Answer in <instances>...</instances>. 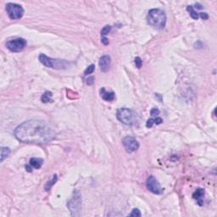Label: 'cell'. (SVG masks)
<instances>
[{
	"instance_id": "obj_1",
	"label": "cell",
	"mask_w": 217,
	"mask_h": 217,
	"mask_svg": "<svg viewBox=\"0 0 217 217\" xmlns=\"http://www.w3.org/2000/svg\"><path fill=\"white\" fill-rule=\"evenodd\" d=\"M15 136L25 143L44 144L51 142L55 132L45 121L41 120H29L19 125L15 130Z\"/></svg>"
},
{
	"instance_id": "obj_2",
	"label": "cell",
	"mask_w": 217,
	"mask_h": 217,
	"mask_svg": "<svg viewBox=\"0 0 217 217\" xmlns=\"http://www.w3.org/2000/svg\"><path fill=\"white\" fill-rule=\"evenodd\" d=\"M147 22L153 28L162 30L166 24V13L160 9H150L147 15Z\"/></svg>"
},
{
	"instance_id": "obj_3",
	"label": "cell",
	"mask_w": 217,
	"mask_h": 217,
	"mask_svg": "<svg viewBox=\"0 0 217 217\" xmlns=\"http://www.w3.org/2000/svg\"><path fill=\"white\" fill-rule=\"evenodd\" d=\"M38 60L46 67L55 70H66L70 65V62H68L67 60L52 59L50 57L45 55L44 54H41L38 56Z\"/></svg>"
},
{
	"instance_id": "obj_4",
	"label": "cell",
	"mask_w": 217,
	"mask_h": 217,
	"mask_svg": "<svg viewBox=\"0 0 217 217\" xmlns=\"http://www.w3.org/2000/svg\"><path fill=\"white\" fill-rule=\"evenodd\" d=\"M116 117L120 122H122L127 126H134L137 122L136 113L128 108L118 109L116 113Z\"/></svg>"
},
{
	"instance_id": "obj_5",
	"label": "cell",
	"mask_w": 217,
	"mask_h": 217,
	"mask_svg": "<svg viewBox=\"0 0 217 217\" xmlns=\"http://www.w3.org/2000/svg\"><path fill=\"white\" fill-rule=\"evenodd\" d=\"M67 207L72 215H79L81 209V198L78 192H74V195L67 203Z\"/></svg>"
},
{
	"instance_id": "obj_6",
	"label": "cell",
	"mask_w": 217,
	"mask_h": 217,
	"mask_svg": "<svg viewBox=\"0 0 217 217\" xmlns=\"http://www.w3.org/2000/svg\"><path fill=\"white\" fill-rule=\"evenodd\" d=\"M6 11L11 20H20L24 15V9L17 4L9 3L6 5Z\"/></svg>"
},
{
	"instance_id": "obj_7",
	"label": "cell",
	"mask_w": 217,
	"mask_h": 217,
	"mask_svg": "<svg viewBox=\"0 0 217 217\" xmlns=\"http://www.w3.org/2000/svg\"><path fill=\"white\" fill-rule=\"evenodd\" d=\"M26 40L24 38H15L13 40H10L6 43L7 48L11 52L18 53V52L22 51L26 47Z\"/></svg>"
},
{
	"instance_id": "obj_8",
	"label": "cell",
	"mask_w": 217,
	"mask_h": 217,
	"mask_svg": "<svg viewBox=\"0 0 217 217\" xmlns=\"http://www.w3.org/2000/svg\"><path fill=\"white\" fill-rule=\"evenodd\" d=\"M122 144L127 153H133L139 148V143L135 137L131 136H125L122 139Z\"/></svg>"
},
{
	"instance_id": "obj_9",
	"label": "cell",
	"mask_w": 217,
	"mask_h": 217,
	"mask_svg": "<svg viewBox=\"0 0 217 217\" xmlns=\"http://www.w3.org/2000/svg\"><path fill=\"white\" fill-rule=\"evenodd\" d=\"M146 187L148 188V190L152 192L154 194H162L164 192L163 188L160 187L159 183L157 181V179L153 176H150L148 177L147 181H146Z\"/></svg>"
},
{
	"instance_id": "obj_10",
	"label": "cell",
	"mask_w": 217,
	"mask_h": 217,
	"mask_svg": "<svg viewBox=\"0 0 217 217\" xmlns=\"http://www.w3.org/2000/svg\"><path fill=\"white\" fill-rule=\"evenodd\" d=\"M111 59L109 55H103L100 57L98 64H99V68L100 71L103 72H107L109 71V69L110 68Z\"/></svg>"
},
{
	"instance_id": "obj_11",
	"label": "cell",
	"mask_w": 217,
	"mask_h": 217,
	"mask_svg": "<svg viewBox=\"0 0 217 217\" xmlns=\"http://www.w3.org/2000/svg\"><path fill=\"white\" fill-rule=\"evenodd\" d=\"M204 190L203 188H198L192 194V198L197 201V204L202 206L204 204Z\"/></svg>"
},
{
	"instance_id": "obj_12",
	"label": "cell",
	"mask_w": 217,
	"mask_h": 217,
	"mask_svg": "<svg viewBox=\"0 0 217 217\" xmlns=\"http://www.w3.org/2000/svg\"><path fill=\"white\" fill-rule=\"evenodd\" d=\"M100 96L104 100L110 102V101H113L115 99V94L113 92H107L104 87H102L100 89Z\"/></svg>"
},
{
	"instance_id": "obj_13",
	"label": "cell",
	"mask_w": 217,
	"mask_h": 217,
	"mask_svg": "<svg viewBox=\"0 0 217 217\" xmlns=\"http://www.w3.org/2000/svg\"><path fill=\"white\" fill-rule=\"evenodd\" d=\"M43 165V159L41 158H31L30 159V166L34 169H40Z\"/></svg>"
},
{
	"instance_id": "obj_14",
	"label": "cell",
	"mask_w": 217,
	"mask_h": 217,
	"mask_svg": "<svg viewBox=\"0 0 217 217\" xmlns=\"http://www.w3.org/2000/svg\"><path fill=\"white\" fill-rule=\"evenodd\" d=\"M163 122V120L160 117H156V118H153V119H149L148 120L147 123H146V127H152L153 125H159Z\"/></svg>"
},
{
	"instance_id": "obj_15",
	"label": "cell",
	"mask_w": 217,
	"mask_h": 217,
	"mask_svg": "<svg viewBox=\"0 0 217 217\" xmlns=\"http://www.w3.org/2000/svg\"><path fill=\"white\" fill-rule=\"evenodd\" d=\"M57 180H58L57 175H54V176H53V178H52L49 182H48L46 183V185H45V187H44V189H45L46 191H49V190L51 189L52 186L57 182Z\"/></svg>"
},
{
	"instance_id": "obj_16",
	"label": "cell",
	"mask_w": 217,
	"mask_h": 217,
	"mask_svg": "<svg viewBox=\"0 0 217 217\" xmlns=\"http://www.w3.org/2000/svg\"><path fill=\"white\" fill-rule=\"evenodd\" d=\"M10 153V149L7 147H3L1 149V157H0V160L1 162L4 161L5 158H7L9 156V154Z\"/></svg>"
},
{
	"instance_id": "obj_17",
	"label": "cell",
	"mask_w": 217,
	"mask_h": 217,
	"mask_svg": "<svg viewBox=\"0 0 217 217\" xmlns=\"http://www.w3.org/2000/svg\"><path fill=\"white\" fill-rule=\"evenodd\" d=\"M41 100H42V102H43V103L51 102L52 101V93L51 92H49V91L45 92V93H44V94L42 95Z\"/></svg>"
},
{
	"instance_id": "obj_18",
	"label": "cell",
	"mask_w": 217,
	"mask_h": 217,
	"mask_svg": "<svg viewBox=\"0 0 217 217\" xmlns=\"http://www.w3.org/2000/svg\"><path fill=\"white\" fill-rule=\"evenodd\" d=\"M187 10L189 12L190 14V16H191L192 19H194V20H198L199 17V13H197V11L194 10V8L192 7V6H187Z\"/></svg>"
},
{
	"instance_id": "obj_19",
	"label": "cell",
	"mask_w": 217,
	"mask_h": 217,
	"mask_svg": "<svg viewBox=\"0 0 217 217\" xmlns=\"http://www.w3.org/2000/svg\"><path fill=\"white\" fill-rule=\"evenodd\" d=\"M111 26L107 25L104 27H103V29L101 30V38H106V35L110 31Z\"/></svg>"
},
{
	"instance_id": "obj_20",
	"label": "cell",
	"mask_w": 217,
	"mask_h": 217,
	"mask_svg": "<svg viewBox=\"0 0 217 217\" xmlns=\"http://www.w3.org/2000/svg\"><path fill=\"white\" fill-rule=\"evenodd\" d=\"M94 69H95V65H94V64H91V65H89L87 68L86 69L85 71H84V75H85V76H87V75L92 74V73L94 71Z\"/></svg>"
},
{
	"instance_id": "obj_21",
	"label": "cell",
	"mask_w": 217,
	"mask_h": 217,
	"mask_svg": "<svg viewBox=\"0 0 217 217\" xmlns=\"http://www.w3.org/2000/svg\"><path fill=\"white\" fill-rule=\"evenodd\" d=\"M128 215H129V216H141L142 215H141L140 210H139L138 209H133L132 213H130Z\"/></svg>"
},
{
	"instance_id": "obj_22",
	"label": "cell",
	"mask_w": 217,
	"mask_h": 217,
	"mask_svg": "<svg viewBox=\"0 0 217 217\" xmlns=\"http://www.w3.org/2000/svg\"><path fill=\"white\" fill-rule=\"evenodd\" d=\"M135 64H136V68L140 69L142 67V64H143V61L141 60L139 57H136L135 58Z\"/></svg>"
},
{
	"instance_id": "obj_23",
	"label": "cell",
	"mask_w": 217,
	"mask_h": 217,
	"mask_svg": "<svg viewBox=\"0 0 217 217\" xmlns=\"http://www.w3.org/2000/svg\"><path fill=\"white\" fill-rule=\"evenodd\" d=\"M159 114V110H158L157 108H153L151 111H150V115H152V116H156Z\"/></svg>"
},
{
	"instance_id": "obj_24",
	"label": "cell",
	"mask_w": 217,
	"mask_h": 217,
	"mask_svg": "<svg viewBox=\"0 0 217 217\" xmlns=\"http://www.w3.org/2000/svg\"><path fill=\"white\" fill-rule=\"evenodd\" d=\"M199 15L202 19H204V20H207V19H209V15L207 13H199Z\"/></svg>"
},
{
	"instance_id": "obj_25",
	"label": "cell",
	"mask_w": 217,
	"mask_h": 217,
	"mask_svg": "<svg viewBox=\"0 0 217 217\" xmlns=\"http://www.w3.org/2000/svg\"><path fill=\"white\" fill-rule=\"evenodd\" d=\"M94 77H89V78L87 80V85H93V84H94Z\"/></svg>"
},
{
	"instance_id": "obj_26",
	"label": "cell",
	"mask_w": 217,
	"mask_h": 217,
	"mask_svg": "<svg viewBox=\"0 0 217 217\" xmlns=\"http://www.w3.org/2000/svg\"><path fill=\"white\" fill-rule=\"evenodd\" d=\"M101 42L102 43H104V45H108L109 44V40L107 38H101Z\"/></svg>"
},
{
	"instance_id": "obj_27",
	"label": "cell",
	"mask_w": 217,
	"mask_h": 217,
	"mask_svg": "<svg viewBox=\"0 0 217 217\" xmlns=\"http://www.w3.org/2000/svg\"><path fill=\"white\" fill-rule=\"evenodd\" d=\"M155 97H158V98H159V101H160V102H161V101H162V97H161V95H160V94H155Z\"/></svg>"
}]
</instances>
